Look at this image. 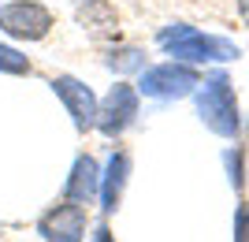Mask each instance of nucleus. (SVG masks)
Returning <instances> with one entry per match:
<instances>
[{
	"label": "nucleus",
	"instance_id": "1",
	"mask_svg": "<svg viewBox=\"0 0 249 242\" xmlns=\"http://www.w3.org/2000/svg\"><path fill=\"white\" fill-rule=\"evenodd\" d=\"M0 30L19 41H41L52 30V11L37 0H11L0 8Z\"/></svg>",
	"mask_w": 249,
	"mask_h": 242
},
{
	"label": "nucleus",
	"instance_id": "2",
	"mask_svg": "<svg viewBox=\"0 0 249 242\" xmlns=\"http://www.w3.org/2000/svg\"><path fill=\"white\" fill-rule=\"evenodd\" d=\"M49 86H52V93L63 101V108H67L74 130H78V134L93 130V127H97V108H101V101H97L93 90H89L82 78H74V74H56Z\"/></svg>",
	"mask_w": 249,
	"mask_h": 242
},
{
	"label": "nucleus",
	"instance_id": "3",
	"mask_svg": "<svg viewBox=\"0 0 249 242\" xmlns=\"http://www.w3.org/2000/svg\"><path fill=\"white\" fill-rule=\"evenodd\" d=\"M86 227H89L86 205L67 201V198L37 216V235H41L45 242H82L86 239Z\"/></svg>",
	"mask_w": 249,
	"mask_h": 242
},
{
	"label": "nucleus",
	"instance_id": "4",
	"mask_svg": "<svg viewBox=\"0 0 249 242\" xmlns=\"http://www.w3.org/2000/svg\"><path fill=\"white\" fill-rule=\"evenodd\" d=\"M197 112L216 134H223V138L238 134V108H234V97H231L223 74H216V78L197 93Z\"/></svg>",
	"mask_w": 249,
	"mask_h": 242
},
{
	"label": "nucleus",
	"instance_id": "5",
	"mask_svg": "<svg viewBox=\"0 0 249 242\" xmlns=\"http://www.w3.org/2000/svg\"><path fill=\"white\" fill-rule=\"evenodd\" d=\"M160 45L178 60H227V56H238L231 45L216 41V37H205V34L190 30V26H167L160 34Z\"/></svg>",
	"mask_w": 249,
	"mask_h": 242
},
{
	"label": "nucleus",
	"instance_id": "6",
	"mask_svg": "<svg viewBox=\"0 0 249 242\" xmlns=\"http://www.w3.org/2000/svg\"><path fill=\"white\" fill-rule=\"evenodd\" d=\"M134 116H138V90L119 82V86L108 90V97H104L101 108H97V130H101L104 138H119L126 127L134 123Z\"/></svg>",
	"mask_w": 249,
	"mask_h": 242
},
{
	"label": "nucleus",
	"instance_id": "7",
	"mask_svg": "<svg viewBox=\"0 0 249 242\" xmlns=\"http://www.w3.org/2000/svg\"><path fill=\"white\" fill-rule=\"evenodd\" d=\"M197 86V74L190 67H175V63H160V67H149L142 74L138 90L145 97H160V101H171V97H186L190 90Z\"/></svg>",
	"mask_w": 249,
	"mask_h": 242
},
{
	"label": "nucleus",
	"instance_id": "8",
	"mask_svg": "<svg viewBox=\"0 0 249 242\" xmlns=\"http://www.w3.org/2000/svg\"><path fill=\"white\" fill-rule=\"evenodd\" d=\"M101 194V168L89 153H78L71 164V175L63 183V198L67 201H78V205H89V201Z\"/></svg>",
	"mask_w": 249,
	"mask_h": 242
},
{
	"label": "nucleus",
	"instance_id": "9",
	"mask_svg": "<svg viewBox=\"0 0 249 242\" xmlns=\"http://www.w3.org/2000/svg\"><path fill=\"white\" fill-rule=\"evenodd\" d=\"M126 175H130V157H126L123 149H115L112 157H108V168L101 171V212L104 216H112L119 209V201H123V186H126Z\"/></svg>",
	"mask_w": 249,
	"mask_h": 242
},
{
	"label": "nucleus",
	"instance_id": "10",
	"mask_svg": "<svg viewBox=\"0 0 249 242\" xmlns=\"http://www.w3.org/2000/svg\"><path fill=\"white\" fill-rule=\"evenodd\" d=\"M34 63L19 53V49H11V45H0V74H30Z\"/></svg>",
	"mask_w": 249,
	"mask_h": 242
},
{
	"label": "nucleus",
	"instance_id": "11",
	"mask_svg": "<svg viewBox=\"0 0 249 242\" xmlns=\"http://www.w3.org/2000/svg\"><path fill=\"white\" fill-rule=\"evenodd\" d=\"M142 53H138V49H123V53H112L108 56V67H112V71H138V67H142Z\"/></svg>",
	"mask_w": 249,
	"mask_h": 242
},
{
	"label": "nucleus",
	"instance_id": "12",
	"mask_svg": "<svg viewBox=\"0 0 249 242\" xmlns=\"http://www.w3.org/2000/svg\"><path fill=\"white\" fill-rule=\"evenodd\" d=\"M93 242H115V239H112V227H108V223H101V227L93 231Z\"/></svg>",
	"mask_w": 249,
	"mask_h": 242
},
{
	"label": "nucleus",
	"instance_id": "13",
	"mask_svg": "<svg viewBox=\"0 0 249 242\" xmlns=\"http://www.w3.org/2000/svg\"><path fill=\"white\" fill-rule=\"evenodd\" d=\"M238 15H242V19L249 22V0H238Z\"/></svg>",
	"mask_w": 249,
	"mask_h": 242
}]
</instances>
